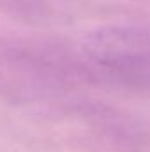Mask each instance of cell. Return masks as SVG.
Listing matches in <instances>:
<instances>
[{"label": "cell", "mask_w": 150, "mask_h": 152, "mask_svg": "<svg viewBox=\"0 0 150 152\" xmlns=\"http://www.w3.org/2000/svg\"><path fill=\"white\" fill-rule=\"evenodd\" d=\"M85 53L120 75H150V36L136 28L106 27L90 32L83 42Z\"/></svg>", "instance_id": "obj_1"}]
</instances>
